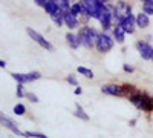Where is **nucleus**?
I'll return each mask as SVG.
<instances>
[{"instance_id": "nucleus-1", "label": "nucleus", "mask_w": 153, "mask_h": 138, "mask_svg": "<svg viewBox=\"0 0 153 138\" xmlns=\"http://www.w3.org/2000/svg\"><path fill=\"white\" fill-rule=\"evenodd\" d=\"M98 32L95 29H92L91 26H83L78 32V37H80V42L81 45H84L86 48H92L94 45L97 46V40H98Z\"/></svg>"}, {"instance_id": "nucleus-2", "label": "nucleus", "mask_w": 153, "mask_h": 138, "mask_svg": "<svg viewBox=\"0 0 153 138\" xmlns=\"http://www.w3.org/2000/svg\"><path fill=\"white\" fill-rule=\"evenodd\" d=\"M81 3L86 9V14L89 17H94V19L100 17V11L104 6V2H101V0H84Z\"/></svg>"}, {"instance_id": "nucleus-3", "label": "nucleus", "mask_w": 153, "mask_h": 138, "mask_svg": "<svg viewBox=\"0 0 153 138\" xmlns=\"http://www.w3.org/2000/svg\"><path fill=\"white\" fill-rule=\"evenodd\" d=\"M113 48V40H112V37L107 35V34H100L98 35V40H97V49L100 52H107L110 51V49Z\"/></svg>"}, {"instance_id": "nucleus-4", "label": "nucleus", "mask_w": 153, "mask_h": 138, "mask_svg": "<svg viewBox=\"0 0 153 138\" xmlns=\"http://www.w3.org/2000/svg\"><path fill=\"white\" fill-rule=\"evenodd\" d=\"M11 75H12V77H14V80H17L20 84L29 83V81H35V80H38V78L42 77L40 72H37V71L29 72V74H11Z\"/></svg>"}, {"instance_id": "nucleus-5", "label": "nucleus", "mask_w": 153, "mask_h": 138, "mask_svg": "<svg viewBox=\"0 0 153 138\" xmlns=\"http://www.w3.org/2000/svg\"><path fill=\"white\" fill-rule=\"evenodd\" d=\"M26 32L29 34L31 39H32V40H35L40 46H43L45 49H48V51H52V45H51V43L45 39V37L42 35V34H38L37 31H34V29H31V28H28V29H26Z\"/></svg>"}, {"instance_id": "nucleus-6", "label": "nucleus", "mask_w": 153, "mask_h": 138, "mask_svg": "<svg viewBox=\"0 0 153 138\" xmlns=\"http://www.w3.org/2000/svg\"><path fill=\"white\" fill-rule=\"evenodd\" d=\"M112 19H113V14L110 12V8L104 5L103 8H101V11H100V17H98V20L101 22V25H103V28H104V29H107V28L110 26Z\"/></svg>"}, {"instance_id": "nucleus-7", "label": "nucleus", "mask_w": 153, "mask_h": 138, "mask_svg": "<svg viewBox=\"0 0 153 138\" xmlns=\"http://www.w3.org/2000/svg\"><path fill=\"white\" fill-rule=\"evenodd\" d=\"M120 25L123 26V29L126 31V32H129V34H132L133 31H135V25H136V19L132 16V14H126L123 19H121V22H120Z\"/></svg>"}, {"instance_id": "nucleus-8", "label": "nucleus", "mask_w": 153, "mask_h": 138, "mask_svg": "<svg viewBox=\"0 0 153 138\" xmlns=\"http://www.w3.org/2000/svg\"><path fill=\"white\" fill-rule=\"evenodd\" d=\"M136 48H138V51H139V54H141L143 58L150 60V58L153 57V48H152L149 43H146V42H138V43H136Z\"/></svg>"}, {"instance_id": "nucleus-9", "label": "nucleus", "mask_w": 153, "mask_h": 138, "mask_svg": "<svg viewBox=\"0 0 153 138\" xmlns=\"http://www.w3.org/2000/svg\"><path fill=\"white\" fill-rule=\"evenodd\" d=\"M101 91L107 95H121L123 94V87L117 86V84H104L101 87Z\"/></svg>"}, {"instance_id": "nucleus-10", "label": "nucleus", "mask_w": 153, "mask_h": 138, "mask_svg": "<svg viewBox=\"0 0 153 138\" xmlns=\"http://www.w3.org/2000/svg\"><path fill=\"white\" fill-rule=\"evenodd\" d=\"M45 9H46L52 17H55V16L60 14V6H58V2H55V0H48Z\"/></svg>"}, {"instance_id": "nucleus-11", "label": "nucleus", "mask_w": 153, "mask_h": 138, "mask_svg": "<svg viewBox=\"0 0 153 138\" xmlns=\"http://www.w3.org/2000/svg\"><path fill=\"white\" fill-rule=\"evenodd\" d=\"M65 23L68 25V28L74 29L78 26V19H76V16L74 12H68V14H65Z\"/></svg>"}, {"instance_id": "nucleus-12", "label": "nucleus", "mask_w": 153, "mask_h": 138, "mask_svg": "<svg viewBox=\"0 0 153 138\" xmlns=\"http://www.w3.org/2000/svg\"><path fill=\"white\" fill-rule=\"evenodd\" d=\"M2 124H3V126L6 128V129H9V131H12V132H14V134H17V135H25V134H22L20 132V129L16 126V124L14 123H12L9 118H6L5 115H2Z\"/></svg>"}, {"instance_id": "nucleus-13", "label": "nucleus", "mask_w": 153, "mask_h": 138, "mask_svg": "<svg viewBox=\"0 0 153 138\" xmlns=\"http://www.w3.org/2000/svg\"><path fill=\"white\" fill-rule=\"evenodd\" d=\"M149 23H150V20H149V16L146 14V12H139V14L136 16V25L139 28H147Z\"/></svg>"}, {"instance_id": "nucleus-14", "label": "nucleus", "mask_w": 153, "mask_h": 138, "mask_svg": "<svg viewBox=\"0 0 153 138\" xmlns=\"http://www.w3.org/2000/svg\"><path fill=\"white\" fill-rule=\"evenodd\" d=\"M113 37H115V40H117L118 43H123L124 42V37H126V31L123 29L121 25H117L113 29Z\"/></svg>"}, {"instance_id": "nucleus-15", "label": "nucleus", "mask_w": 153, "mask_h": 138, "mask_svg": "<svg viewBox=\"0 0 153 138\" xmlns=\"http://www.w3.org/2000/svg\"><path fill=\"white\" fill-rule=\"evenodd\" d=\"M66 40H68L69 46H71V48H74V49H76V48H78V46L81 45L80 37H78V35H75V34H68V35H66Z\"/></svg>"}, {"instance_id": "nucleus-16", "label": "nucleus", "mask_w": 153, "mask_h": 138, "mask_svg": "<svg viewBox=\"0 0 153 138\" xmlns=\"http://www.w3.org/2000/svg\"><path fill=\"white\" fill-rule=\"evenodd\" d=\"M141 109H144V110H152V109H153V98H150V97H147V95H143Z\"/></svg>"}, {"instance_id": "nucleus-17", "label": "nucleus", "mask_w": 153, "mask_h": 138, "mask_svg": "<svg viewBox=\"0 0 153 138\" xmlns=\"http://www.w3.org/2000/svg\"><path fill=\"white\" fill-rule=\"evenodd\" d=\"M58 6H60L61 14H68V12H71V9H72V6L69 5L68 0H58Z\"/></svg>"}, {"instance_id": "nucleus-18", "label": "nucleus", "mask_w": 153, "mask_h": 138, "mask_svg": "<svg viewBox=\"0 0 153 138\" xmlns=\"http://www.w3.org/2000/svg\"><path fill=\"white\" fill-rule=\"evenodd\" d=\"M71 12H74V14L78 17L80 14H86V9H84V6H83V3H75V5H72V9H71Z\"/></svg>"}, {"instance_id": "nucleus-19", "label": "nucleus", "mask_w": 153, "mask_h": 138, "mask_svg": "<svg viewBox=\"0 0 153 138\" xmlns=\"http://www.w3.org/2000/svg\"><path fill=\"white\" fill-rule=\"evenodd\" d=\"M75 115L76 117H80V118H83V120H89V115L84 112V109L80 106V104H76V109H75Z\"/></svg>"}, {"instance_id": "nucleus-20", "label": "nucleus", "mask_w": 153, "mask_h": 138, "mask_svg": "<svg viewBox=\"0 0 153 138\" xmlns=\"http://www.w3.org/2000/svg\"><path fill=\"white\" fill-rule=\"evenodd\" d=\"M144 12L153 16V0H146L144 2Z\"/></svg>"}, {"instance_id": "nucleus-21", "label": "nucleus", "mask_w": 153, "mask_h": 138, "mask_svg": "<svg viewBox=\"0 0 153 138\" xmlns=\"http://www.w3.org/2000/svg\"><path fill=\"white\" fill-rule=\"evenodd\" d=\"M78 72H80V74H83L84 77H87V78H94V72H92L91 69H87V68L80 66V68H78Z\"/></svg>"}, {"instance_id": "nucleus-22", "label": "nucleus", "mask_w": 153, "mask_h": 138, "mask_svg": "<svg viewBox=\"0 0 153 138\" xmlns=\"http://www.w3.org/2000/svg\"><path fill=\"white\" fill-rule=\"evenodd\" d=\"M25 112H26V107H25L23 104H16V106H14V114H17V115H23Z\"/></svg>"}, {"instance_id": "nucleus-23", "label": "nucleus", "mask_w": 153, "mask_h": 138, "mask_svg": "<svg viewBox=\"0 0 153 138\" xmlns=\"http://www.w3.org/2000/svg\"><path fill=\"white\" fill-rule=\"evenodd\" d=\"M54 19V22L58 25V26H61V25L63 23H65V14H61V12H60V14L58 16H55V17H52Z\"/></svg>"}, {"instance_id": "nucleus-24", "label": "nucleus", "mask_w": 153, "mask_h": 138, "mask_svg": "<svg viewBox=\"0 0 153 138\" xmlns=\"http://www.w3.org/2000/svg\"><path fill=\"white\" fill-rule=\"evenodd\" d=\"M25 137H32V138H48L46 135H43V134H38V132H26L25 134Z\"/></svg>"}, {"instance_id": "nucleus-25", "label": "nucleus", "mask_w": 153, "mask_h": 138, "mask_svg": "<svg viewBox=\"0 0 153 138\" xmlns=\"http://www.w3.org/2000/svg\"><path fill=\"white\" fill-rule=\"evenodd\" d=\"M17 95L22 98V97H25V92H23V84H19V87H17Z\"/></svg>"}, {"instance_id": "nucleus-26", "label": "nucleus", "mask_w": 153, "mask_h": 138, "mask_svg": "<svg viewBox=\"0 0 153 138\" xmlns=\"http://www.w3.org/2000/svg\"><path fill=\"white\" fill-rule=\"evenodd\" d=\"M26 97H28V98L31 100L32 103H37V101H38V98H37V95H34V94H31V92H29V94H28Z\"/></svg>"}, {"instance_id": "nucleus-27", "label": "nucleus", "mask_w": 153, "mask_h": 138, "mask_svg": "<svg viewBox=\"0 0 153 138\" xmlns=\"http://www.w3.org/2000/svg\"><path fill=\"white\" fill-rule=\"evenodd\" d=\"M68 83H71V84H76V78L74 77V75H69V77H68Z\"/></svg>"}, {"instance_id": "nucleus-28", "label": "nucleus", "mask_w": 153, "mask_h": 138, "mask_svg": "<svg viewBox=\"0 0 153 138\" xmlns=\"http://www.w3.org/2000/svg\"><path fill=\"white\" fill-rule=\"evenodd\" d=\"M124 71H129V72H132V71H133V68H130V66L124 65Z\"/></svg>"}, {"instance_id": "nucleus-29", "label": "nucleus", "mask_w": 153, "mask_h": 138, "mask_svg": "<svg viewBox=\"0 0 153 138\" xmlns=\"http://www.w3.org/2000/svg\"><path fill=\"white\" fill-rule=\"evenodd\" d=\"M75 94H76V95L81 94V89H80V87H76V89H75Z\"/></svg>"}, {"instance_id": "nucleus-30", "label": "nucleus", "mask_w": 153, "mask_h": 138, "mask_svg": "<svg viewBox=\"0 0 153 138\" xmlns=\"http://www.w3.org/2000/svg\"><path fill=\"white\" fill-rule=\"evenodd\" d=\"M152 60H153V57H152Z\"/></svg>"}]
</instances>
